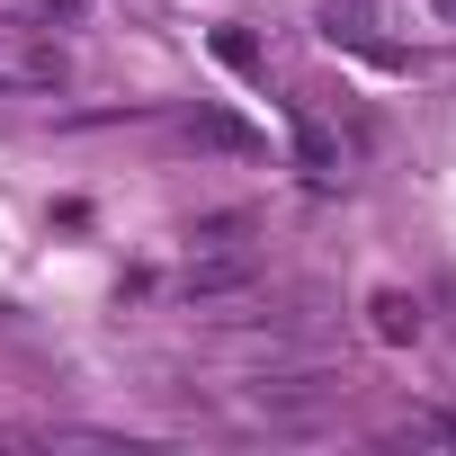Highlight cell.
Segmentation results:
<instances>
[{
  "instance_id": "1",
  "label": "cell",
  "mask_w": 456,
  "mask_h": 456,
  "mask_svg": "<svg viewBox=\"0 0 456 456\" xmlns=\"http://www.w3.org/2000/svg\"><path fill=\"white\" fill-rule=\"evenodd\" d=\"M251 287H260V260H251V251L188 260V278H179V296H188V305H224V296H251Z\"/></svg>"
},
{
  "instance_id": "2",
  "label": "cell",
  "mask_w": 456,
  "mask_h": 456,
  "mask_svg": "<svg viewBox=\"0 0 456 456\" xmlns=\"http://www.w3.org/2000/svg\"><path fill=\"white\" fill-rule=\"evenodd\" d=\"M314 28H322L331 45H367L376 63H394V45H376V28H385V10H376V0H322V10H314Z\"/></svg>"
},
{
  "instance_id": "3",
  "label": "cell",
  "mask_w": 456,
  "mask_h": 456,
  "mask_svg": "<svg viewBox=\"0 0 456 456\" xmlns=\"http://www.w3.org/2000/svg\"><path fill=\"white\" fill-rule=\"evenodd\" d=\"M367 322H376L385 349H411V340H420V305H411L403 287H376V296H367Z\"/></svg>"
},
{
  "instance_id": "4",
  "label": "cell",
  "mask_w": 456,
  "mask_h": 456,
  "mask_svg": "<svg viewBox=\"0 0 456 456\" xmlns=\"http://www.w3.org/2000/svg\"><path fill=\"white\" fill-rule=\"evenodd\" d=\"M296 161H305L314 179H331V170H340V143H331V126H314L305 108H296Z\"/></svg>"
},
{
  "instance_id": "5",
  "label": "cell",
  "mask_w": 456,
  "mask_h": 456,
  "mask_svg": "<svg viewBox=\"0 0 456 456\" xmlns=\"http://www.w3.org/2000/svg\"><path fill=\"white\" fill-rule=\"evenodd\" d=\"M322 394H331V376H260V385H251V403H278V411L322 403Z\"/></svg>"
},
{
  "instance_id": "6",
  "label": "cell",
  "mask_w": 456,
  "mask_h": 456,
  "mask_svg": "<svg viewBox=\"0 0 456 456\" xmlns=\"http://www.w3.org/2000/svg\"><path fill=\"white\" fill-rule=\"evenodd\" d=\"M242 233H251V215H242V206H233V215H197V224H188V242H197V251H233Z\"/></svg>"
},
{
  "instance_id": "7",
  "label": "cell",
  "mask_w": 456,
  "mask_h": 456,
  "mask_svg": "<svg viewBox=\"0 0 456 456\" xmlns=\"http://www.w3.org/2000/svg\"><path fill=\"white\" fill-rule=\"evenodd\" d=\"M197 134H206V143H224V152H260V134H251L242 117H224V108H206V117H197Z\"/></svg>"
},
{
  "instance_id": "8",
  "label": "cell",
  "mask_w": 456,
  "mask_h": 456,
  "mask_svg": "<svg viewBox=\"0 0 456 456\" xmlns=\"http://www.w3.org/2000/svg\"><path fill=\"white\" fill-rule=\"evenodd\" d=\"M206 45H215V63H224V72H260V45H251L242 28H215Z\"/></svg>"
},
{
  "instance_id": "9",
  "label": "cell",
  "mask_w": 456,
  "mask_h": 456,
  "mask_svg": "<svg viewBox=\"0 0 456 456\" xmlns=\"http://www.w3.org/2000/svg\"><path fill=\"white\" fill-rule=\"evenodd\" d=\"M403 438H429V447H456V411H411Z\"/></svg>"
},
{
  "instance_id": "10",
  "label": "cell",
  "mask_w": 456,
  "mask_h": 456,
  "mask_svg": "<svg viewBox=\"0 0 456 456\" xmlns=\"http://www.w3.org/2000/svg\"><path fill=\"white\" fill-rule=\"evenodd\" d=\"M429 10H438V19H447V28H456V0H429Z\"/></svg>"
}]
</instances>
